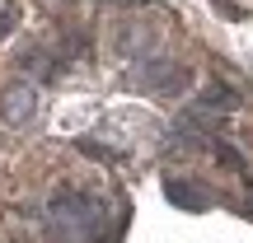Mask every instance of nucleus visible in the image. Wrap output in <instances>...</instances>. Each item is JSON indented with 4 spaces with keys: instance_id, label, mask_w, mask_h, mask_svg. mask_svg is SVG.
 <instances>
[{
    "instance_id": "2",
    "label": "nucleus",
    "mask_w": 253,
    "mask_h": 243,
    "mask_svg": "<svg viewBox=\"0 0 253 243\" xmlns=\"http://www.w3.org/2000/svg\"><path fill=\"white\" fill-rule=\"evenodd\" d=\"M33 112H38V84H5L0 89V117L9 126L28 122Z\"/></svg>"
},
{
    "instance_id": "5",
    "label": "nucleus",
    "mask_w": 253,
    "mask_h": 243,
    "mask_svg": "<svg viewBox=\"0 0 253 243\" xmlns=\"http://www.w3.org/2000/svg\"><path fill=\"white\" fill-rule=\"evenodd\" d=\"M169 197L178 201V206H192V210L207 206V192H202L197 182H188V187H183V182H169Z\"/></svg>"
},
{
    "instance_id": "4",
    "label": "nucleus",
    "mask_w": 253,
    "mask_h": 243,
    "mask_svg": "<svg viewBox=\"0 0 253 243\" xmlns=\"http://www.w3.org/2000/svg\"><path fill=\"white\" fill-rule=\"evenodd\" d=\"M19 66H24L28 75H38V80H56V75H61V61H56L47 47H24Z\"/></svg>"
},
{
    "instance_id": "6",
    "label": "nucleus",
    "mask_w": 253,
    "mask_h": 243,
    "mask_svg": "<svg viewBox=\"0 0 253 243\" xmlns=\"http://www.w3.org/2000/svg\"><path fill=\"white\" fill-rule=\"evenodd\" d=\"M235 103H239L235 89H225V84H211V89L197 99V108H235Z\"/></svg>"
},
{
    "instance_id": "1",
    "label": "nucleus",
    "mask_w": 253,
    "mask_h": 243,
    "mask_svg": "<svg viewBox=\"0 0 253 243\" xmlns=\"http://www.w3.org/2000/svg\"><path fill=\"white\" fill-rule=\"evenodd\" d=\"M47 220H52L66 239L99 234V229H103V201L84 197V192H61V197L47 206Z\"/></svg>"
},
{
    "instance_id": "3",
    "label": "nucleus",
    "mask_w": 253,
    "mask_h": 243,
    "mask_svg": "<svg viewBox=\"0 0 253 243\" xmlns=\"http://www.w3.org/2000/svg\"><path fill=\"white\" fill-rule=\"evenodd\" d=\"M141 80H150L160 94H178L183 84H188V70L173 66V61H155V66H145V70H141Z\"/></svg>"
}]
</instances>
